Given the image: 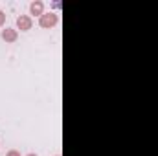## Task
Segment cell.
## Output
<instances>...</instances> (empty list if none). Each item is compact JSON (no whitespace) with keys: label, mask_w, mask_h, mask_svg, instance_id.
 <instances>
[{"label":"cell","mask_w":158,"mask_h":156,"mask_svg":"<svg viewBox=\"0 0 158 156\" xmlns=\"http://www.w3.org/2000/svg\"><path fill=\"white\" fill-rule=\"evenodd\" d=\"M17 26H19V30L28 31V30H31V18L26 17V15H20V17L17 18Z\"/></svg>","instance_id":"cell-2"},{"label":"cell","mask_w":158,"mask_h":156,"mask_svg":"<svg viewBox=\"0 0 158 156\" xmlns=\"http://www.w3.org/2000/svg\"><path fill=\"white\" fill-rule=\"evenodd\" d=\"M39 24H40V28H52V26H55L57 24V15L55 13H44L40 17Z\"/></svg>","instance_id":"cell-1"},{"label":"cell","mask_w":158,"mask_h":156,"mask_svg":"<svg viewBox=\"0 0 158 156\" xmlns=\"http://www.w3.org/2000/svg\"><path fill=\"white\" fill-rule=\"evenodd\" d=\"M4 20H6V15H4V11H0V26L4 24Z\"/></svg>","instance_id":"cell-6"},{"label":"cell","mask_w":158,"mask_h":156,"mask_svg":"<svg viewBox=\"0 0 158 156\" xmlns=\"http://www.w3.org/2000/svg\"><path fill=\"white\" fill-rule=\"evenodd\" d=\"M26 156H37V154H33V153H30V154H26Z\"/></svg>","instance_id":"cell-7"},{"label":"cell","mask_w":158,"mask_h":156,"mask_svg":"<svg viewBox=\"0 0 158 156\" xmlns=\"http://www.w3.org/2000/svg\"><path fill=\"white\" fill-rule=\"evenodd\" d=\"M6 156H20V153H19V151H9Z\"/></svg>","instance_id":"cell-5"},{"label":"cell","mask_w":158,"mask_h":156,"mask_svg":"<svg viewBox=\"0 0 158 156\" xmlns=\"http://www.w3.org/2000/svg\"><path fill=\"white\" fill-rule=\"evenodd\" d=\"M2 39L6 40V42H15V40H17V31L11 30V28H6V30L2 31Z\"/></svg>","instance_id":"cell-3"},{"label":"cell","mask_w":158,"mask_h":156,"mask_svg":"<svg viewBox=\"0 0 158 156\" xmlns=\"http://www.w3.org/2000/svg\"><path fill=\"white\" fill-rule=\"evenodd\" d=\"M30 11H31V15H44V4L40 2V0H37V2H33L31 6H30Z\"/></svg>","instance_id":"cell-4"}]
</instances>
